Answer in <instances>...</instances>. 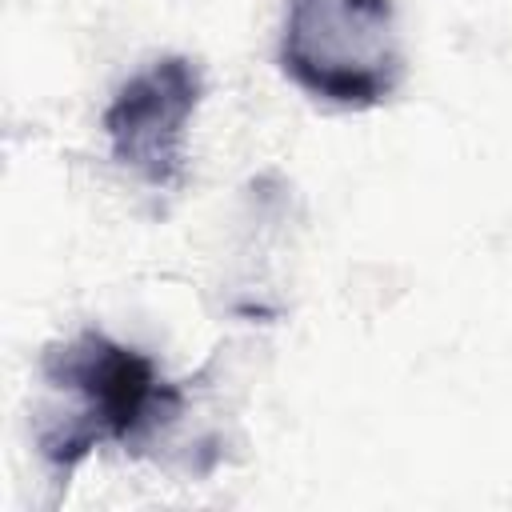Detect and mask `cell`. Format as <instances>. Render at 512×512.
<instances>
[{"label": "cell", "instance_id": "obj_1", "mask_svg": "<svg viewBox=\"0 0 512 512\" xmlns=\"http://www.w3.org/2000/svg\"><path fill=\"white\" fill-rule=\"evenodd\" d=\"M44 384L76 404L48 408L36 420V452L56 484L68 488L72 472L100 444L136 448L148 432L176 420L184 408L180 384H168L152 356L128 348L100 328H84L40 356Z\"/></svg>", "mask_w": 512, "mask_h": 512}, {"label": "cell", "instance_id": "obj_2", "mask_svg": "<svg viewBox=\"0 0 512 512\" xmlns=\"http://www.w3.org/2000/svg\"><path fill=\"white\" fill-rule=\"evenodd\" d=\"M280 68L316 100L340 108L384 104L404 72L392 0H288Z\"/></svg>", "mask_w": 512, "mask_h": 512}, {"label": "cell", "instance_id": "obj_3", "mask_svg": "<svg viewBox=\"0 0 512 512\" xmlns=\"http://www.w3.org/2000/svg\"><path fill=\"white\" fill-rule=\"evenodd\" d=\"M204 76L188 56H160L120 84L104 108L112 160L132 168L148 188H180L184 132L200 104Z\"/></svg>", "mask_w": 512, "mask_h": 512}]
</instances>
